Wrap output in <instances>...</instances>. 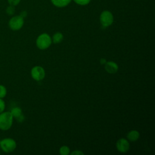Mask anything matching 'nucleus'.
<instances>
[{
	"label": "nucleus",
	"mask_w": 155,
	"mask_h": 155,
	"mask_svg": "<svg viewBox=\"0 0 155 155\" xmlns=\"http://www.w3.org/2000/svg\"><path fill=\"white\" fill-rule=\"evenodd\" d=\"M73 1L78 5H86L90 2L91 0H73Z\"/></svg>",
	"instance_id": "16"
},
{
	"label": "nucleus",
	"mask_w": 155,
	"mask_h": 155,
	"mask_svg": "<svg viewBox=\"0 0 155 155\" xmlns=\"http://www.w3.org/2000/svg\"><path fill=\"white\" fill-rule=\"evenodd\" d=\"M13 117L10 111H4L0 113V130L7 131L12 126Z\"/></svg>",
	"instance_id": "1"
},
{
	"label": "nucleus",
	"mask_w": 155,
	"mask_h": 155,
	"mask_svg": "<svg viewBox=\"0 0 155 155\" xmlns=\"http://www.w3.org/2000/svg\"><path fill=\"white\" fill-rule=\"evenodd\" d=\"M139 137V133L136 130H132L127 134V138L129 140L134 142L137 140Z\"/></svg>",
	"instance_id": "10"
},
{
	"label": "nucleus",
	"mask_w": 155,
	"mask_h": 155,
	"mask_svg": "<svg viewBox=\"0 0 155 155\" xmlns=\"http://www.w3.org/2000/svg\"><path fill=\"white\" fill-rule=\"evenodd\" d=\"M24 18L21 15H16L12 17L8 21L9 28L13 31L20 30L24 25Z\"/></svg>",
	"instance_id": "3"
},
{
	"label": "nucleus",
	"mask_w": 155,
	"mask_h": 155,
	"mask_svg": "<svg viewBox=\"0 0 155 155\" xmlns=\"http://www.w3.org/2000/svg\"><path fill=\"white\" fill-rule=\"evenodd\" d=\"M71 155H73V154H84V153H83L82 152H81V151H77V150H76V151L72 152V153H71Z\"/></svg>",
	"instance_id": "19"
},
{
	"label": "nucleus",
	"mask_w": 155,
	"mask_h": 155,
	"mask_svg": "<svg viewBox=\"0 0 155 155\" xmlns=\"http://www.w3.org/2000/svg\"><path fill=\"white\" fill-rule=\"evenodd\" d=\"M5 103L3 99L0 98V113L3 112L5 110Z\"/></svg>",
	"instance_id": "17"
},
{
	"label": "nucleus",
	"mask_w": 155,
	"mask_h": 155,
	"mask_svg": "<svg viewBox=\"0 0 155 155\" xmlns=\"http://www.w3.org/2000/svg\"><path fill=\"white\" fill-rule=\"evenodd\" d=\"M10 113H12L13 118H15L16 119L22 115V110H21V108H19L18 107H16L13 108L12 109V110L10 111Z\"/></svg>",
	"instance_id": "11"
},
{
	"label": "nucleus",
	"mask_w": 155,
	"mask_h": 155,
	"mask_svg": "<svg viewBox=\"0 0 155 155\" xmlns=\"http://www.w3.org/2000/svg\"><path fill=\"white\" fill-rule=\"evenodd\" d=\"M63 39V35L60 32H56L53 36V41L54 44L61 42Z\"/></svg>",
	"instance_id": "12"
},
{
	"label": "nucleus",
	"mask_w": 155,
	"mask_h": 155,
	"mask_svg": "<svg viewBox=\"0 0 155 155\" xmlns=\"http://www.w3.org/2000/svg\"><path fill=\"white\" fill-rule=\"evenodd\" d=\"M51 3L56 7L62 8L68 5L72 0H50Z\"/></svg>",
	"instance_id": "9"
},
{
	"label": "nucleus",
	"mask_w": 155,
	"mask_h": 155,
	"mask_svg": "<svg viewBox=\"0 0 155 155\" xmlns=\"http://www.w3.org/2000/svg\"><path fill=\"white\" fill-rule=\"evenodd\" d=\"M60 154L62 155H67L70 153V149L67 146H62L59 150Z\"/></svg>",
	"instance_id": "14"
},
{
	"label": "nucleus",
	"mask_w": 155,
	"mask_h": 155,
	"mask_svg": "<svg viewBox=\"0 0 155 155\" xmlns=\"http://www.w3.org/2000/svg\"><path fill=\"white\" fill-rule=\"evenodd\" d=\"M100 22L102 27H107L111 25L113 22V15L108 10L103 11L100 15Z\"/></svg>",
	"instance_id": "5"
},
{
	"label": "nucleus",
	"mask_w": 155,
	"mask_h": 155,
	"mask_svg": "<svg viewBox=\"0 0 155 155\" xmlns=\"http://www.w3.org/2000/svg\"><path fill=\"white\" fill-rule=\"evenodd\" d=\"M31 75L33 79L36 81H41L45 76V71L44 68L40 66H35L31 70Z\"/></svg>",
	"instance_id": "6"
},
{
	"label": "nucleus",
	"mask_w": 155,
	"mask_h": 155,
	"mask_svg": "<svg viewBox=\"0 0 155 155\" xmlns=\"http://www.w3.org/2000/svg\"><path fill=\"white\" fill-rule=\"evenodd\" d=\"M27 12H26V11H22V12H21V13L20 14V15H21L22 17H23L24 18L27 16Z\"/></svg>",
	"instance_id": "20"
},
{
	"label": "nucleus",
	"mask_w": 155,
	"mask_h": 155,
	"mask_svg": "<svg viewBox=\"0 0 155 155\" xmlns=\"http://www.w3.org/2000/svg\"><path fill=\"white\" fill-rule=\"evenodd\" d=\"M101 64H104V63H105V59H102L101 60Z\"/></svg>",
	"instance_id": "21"
},
{
	"label": "nucleus",
	"mask_w": 155,
	"mask_h": 155,
	"mask_svg": "<svg viewBox=\"0 0 155 155\" xmlns=\"http://www.w3.org/2000/svg\"><path fill=\"white\" fill-rule=\"evenodd\" d=\"M105 69L109 73H115L118 70V65L114 62H105Z\"/></svg>",
	"instance_id": "8"
},
{
	"label": "nucleus",
	"mask_w": 155,
	"mask_h": 155,
	"mask_svg": "<svg viewBox=\"0 0 155 155\" xmlns=\"http://www.w3.org/2000/svg\"><path fill=\"white\" fill-rule=\"evenodd\" d=\"M15 8L14 6L10 5L6 8V13L7 15H8L10 16L13 15L15 13Z\"/></svg>",
	"instance_id": "15"
},
{
	"label": "nucleus",
	"mask_w": 155,
	"mask_h": 155,
	"mask_svg": "<svg viewBox=\"0 0 155 155\" xmlns=\"http://www.w3.org/2000/svg\"><path fill=\"white\" fill-rule=\"evenodd\" d=\"M7 1H8V3L9 4V5L15 7L20 3L21 0H7Z\"/></svg>",
	"instance_id": "18"
},
{
	"label": "nucleus",
	"mask_w": 155,
	"mask_h": 155,
	"mask_svg": "<svg viewBox=\"0 0 155 155\" xmlns=\"http://www.w3.org/2000/svg\"><path fill=\"white\" fill-rule=\"evenodd\" d=\"M7 93V90L6 87L3 85L0 84V98L1 99H4Z\"/></svg>",
	"instance_id": "13"
},
{
	"label": "nucleus",
	"mask_w": 155,
	"mask_h": 155,
	"mask_svg": "<svg viewBox=\"0 0 155 155\" xmlns=\"http://www.w3.org/2000/svg\"><path fill=\"white\" fill-rule=\"evenodd\" d=\"M51 43V39L47 33H42L36 39V45L41 50L47 48Z\"/></svg>",
	"instance_id": "4"
},
{
	"label": "nucleus",
	"mask_w": 155,
	"mask_h": 155,
	"mask_svg": "<svg viewBox=\"0 0 155 155\" xmlns=\"http://www.w3.org/2000/svg\"><path fill=\"white\" fill-rule=\"evenodd\" d=\"M116 147L119 151L121 153H126L129 150L130 144L125 139L121 138L117 141Z\"/></svg>",
	"instance_id": "7"
},
{
	"label": "nucleus",
	"mask_w": 155,
	"mask_h": 155,
	"mask_svg": "<svg viewBox=\"0 0 155 155\" xmlns=\"http://www.w3.org/2000/svg\"><path fill=\"white\" fill-rule=\"evenodd\" d=\"M16 148V141L10 137L4 138L0 140V149L4 153H11Z\"/></svg>",
	"instance_id": "2"
}]
</instances>
